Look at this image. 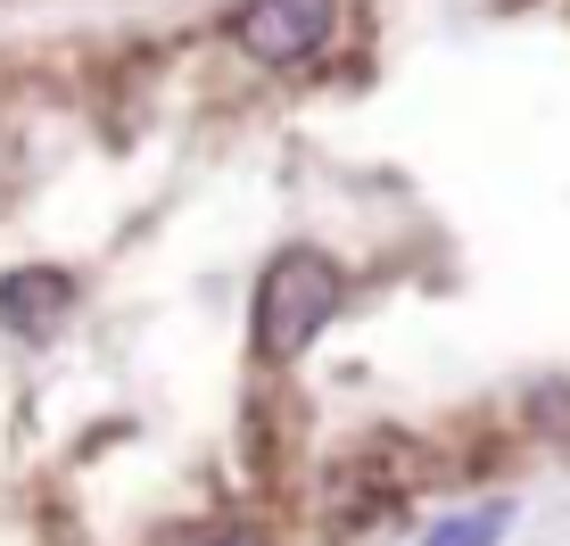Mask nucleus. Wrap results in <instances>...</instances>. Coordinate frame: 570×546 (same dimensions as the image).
I'll use <instances>...</instances> for the list:
<instances>
[{
    "instance_id": "f257e3e1",
    "label": "nucleus",
    "mask_w": 570,
    "mask_h": 546,
    "mask_svg": "<svg viewBox=\"0 0 570 546\" xmlns=\"http://www.w3.org/2000/svg\"><path fill=\"white\" fill-rule=\"evenodd\" d=\"M331 315H340V265L323 248H282L257 273V357L265 364L306 357V340H323Z\"/></svg>"
},
{
    "instance_id": "f03ea898",
    "label": "nucleus",
    "mask_w": 570,
    "mask_h": 546,
    "mask_svg": "<svg viewBox=\"0 0 570 546\" xmlns=\"http://www.w3.org/2000/svg\"><path fill=\"white\" fill-rule=\"evenodd\" d=\"M232 33H240V50L257 67H306L340 33V0H248Z\"/></svg>"
},
{
    "instance_id": "7ed1b4c3",
    "label": "nucleus",
    "mask_w": 570,
    "mask_h": 546,
    "mask_svg": "<svg viewBox=\"0 0 570 546\" xmlns=\"http://www.w3.org/2000/svg\"><path fill=\"white\" fill-rule=\"evenodd\" d=\"M67 315H75V282H67L58 265H17V273H0V331H17V340H50Z\"/></svg>"
},
{
    "instance_id": "20e7f679",
    "label": "nucleus",
    "mask_w": 570,
    "mask_h": 546,
    "mask_svg": "<svg viewBox=\"0 0 570 546\" xmlns=\"http://www.w3.org/2000/svg\"><path fill=\"white\" fill-rule=\"evenodd\" d=\"M504 521H513V505H471V514H455V521H439L422 546H497L504 538Z\"/></svg>"
},
{
    "instance_id": "39448f33",
    "label": "nucleus",
    "mask_w": 570,
    "mask_h": 546,
    "mask_svg": "<svg viewBox=\"0 0 570 546\" xmlns=\"http://www.w3.org/2000/svg\"><path fill=\"white\" fill-rule=\"evenodd\" d=\"M190 546H248V538H190Z\"/></svg>"
}]
</instances>
